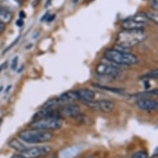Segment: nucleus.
Wrapping results in <instances>:
<instances>
[{"mask_svg": "<svg viewBox=\"0 0 158 158\" xmlns=\"http://www.w3.org/2000/svg\"><path fill=\"white\" fill-rule=\"evenodd\" d=\"M147 38V33L144 29L127 30L123 29L116 36V48L120 51L129 52L132 47L140 44Z\"/></svg>", "mask_w": 158, "mask_h": 158, "instance_id": "1", "label": "nucleus"}, {"mask_svg": "<svg viewBox=\"0 0 158 158\" xmlns=\"http://www.w3.org/2000/svg\"><path fill=\"white\" fill-rule=\"evenodd\" d=\"M104 57L114 65L131 66L138 63V57L133 53L125 51H120L116 48L107 49L104 52Z\"/></svg>", "mask_w": 158, "mask_h": 158, "instance_id": "2", "label": "nucleus"}, {"mask_svg": "<svg viewBox=\"0 0 158 158\" xmlns=\"http://www.w3.org/2000/svg\"><path fill=\"white\" fill-rule=\"evenodd\" d=\"M20 139L27 143L37 144L50 142L53 139V134L49 131H43L39 129L23 130L18 134Z\"/></svg>", "mask_w": 158, "mask_h": 158, "instance_id": "3", "label": "nucleus"}, {"mask_svg": "<svg viewBox=\"0 0 158 158\" xmlns=\"http://www.w3.org/2000/svg\"><path fill=\"white\" fill-rule=\"evenodd\" d=\"M62 119L60 118H45L42 119L32 121L30 126L34 129L50 131L60 129L62 127Z\"/></svg>", "mask_w": 158, "mask_h": 158, "instance_id": "4", "label": "nucleus"}, {"mask_svg": "<svg viewBox=\"0 0 158 158\" xmlns=\"http://www.w3.org/2000/svg\"><path fill=\"white\" fill-rule=\"evenodd\" d=\"M148 19L145 13H138L133 16L132 18L123 20L122 23V27L123 28L127 30L144 29L148 25Z\"/></svg>", "mask_w": 158, "mask_h": 158, "instance_id": "5", "label": "nucleus"}, {"mask_svg": "<svg viewBox=\"0 0 158 158\" xmlns=\"http://www.w3.org/2000/svg\"><path fill=\"white\" fill-rule=\"evenodd\" d=\"M110 63L111 64L105 62V61H102V62L98 63V65H96V73L98 75H102V76H107V77L111 78L118 77L122 74V70H120L117 65H115L112 62Z\"/></svg>", "mask_w": 158, "mask_h": 158, "instance_id": "6", "label": "nucleus"}, {"mask_svg": "<svg viewBox=\"0 0 158 158\" xmlns=\"http://www.w3.org/2000/svg\"><path fill=\"white\" fill-rule=\"evenodd\" d=\"M89 109L103 113H110L114 109L115 104L109 99H100V100H92V101L83 102Z\"/></svg>", "mask_w": 158, "mask_h": 158, "instance_id": "7", "label": "nucleus"}, {"mask_svg": "<svg viewBox=\"0 0 158 158\" xmlns=\"http://www.w3.org/2000/svg\"><path fill=\"white\" fill-rule=\"evenodd\" d=\"M52 152V148L50 146H38V147L27 148L21 154L26 156L27 158H38L49 155Z\"/></svg>", "mask_w": 158, "mask_h": 158, "instance_id": "8", "label": "nucleus"}, {"mask_svg": "<svg viewBox=\"0 0 158 158\" xmlns=\"http://www.w3.org/2000/svg\"><path fill=\"white\" fill-rule=\"evenodd\" d=\"M136 104L139 109L147 112L156 111L158 108V102L149 98H139L136 101Z\"/></svg>", "mask_w": 158, "mask_h": 158, "instance_id": "9", "label": "nucleus"}, {"mask_svg": "<svg viewBox=\"0 0 158 158\" xmlns=\"http://www.w3.org/2000/svg\"><path fill=\"white\" fill-rule=\"evenodd\" d=\"M61 116L67 118H77L81 114V109L75 104H69L62 107L60 111Z\"/></svg>", "mask_w": 158, "mask_h": 158, "instance_id": "10", "label": "nucleus"}, {"mask_svg": "<svg viewBox=\"0 0 158 158\" xmlns=\"http://www.w3.org/2000/svg\"><path fill=\"white\" fill-rule=\"evenodd\" d=\"M78 100H81L82 102L92 101L95 98V93L89 89H81L76 90Z\"/></svg>", "mask_w": 158, "mask_h": 158, "instance_id": "11", "label": "nucleus"}, {"mask_svg": "<svg viewBox=\"0 0 158 158\" xmlns=\"http://www.w3.org/2000/svg\"><path fill=\"white\" fill-rule=\"evenodd\" d=\"M79 153L80 148L78 146H70L60 152V158H75Z\"/></svg>", "mask_w": 158, "mask_h": 158, "instance_id": "12", "label": "nucleus"}, {"mask_svg": "<svg viewBox=\"0 0 158 158\" xmlns=\"http://www.w3.org/2000/svg\"><path fill=\"white\" fill-rule=\"evenodd\" d=\"M59 99L61 103H70V102L78 100L77 94L76 90H69L66 91L65 93L61 94L59 97Z\"/></svg>", "mask_w": 158, "mask_h": 158, "instance_id": "13", "label": "nucleus"}, {"mask_svg": "<svg viewBox=\"0 0 158 158\" xmlns=\"http://www.w3.org/2000/svg\"><path fill=\"white\" fill-rule=\"evenodd\" d=\"M13 19V14L7 8L0 5V22L3 24L9 23Z\"/></svg>", "mask_w": 158, "mask_h": 158, "instance_id": "14", "label": "nucleus"}, {"mask_svg": "<svg viewBox=\"0 0 158 158\" xmlns=\"http://www.w3.org/2000/svg\"><path fill=\"white\" fill-rule=\"evenodd\" d=\"M8 146L9 148H11L12 149L15 151H18L19 152H23L24 151L26 150L27 147L24 145L23 143H22L20 141L17 139V138H13L12 140H10L8 142Z\"/></svg>", "mask_w": 158, "mask_h": 158, "instance_id": "15", "label": "nucleus"}, {"mask_svg": "<svg viewBox=\"0 0 158 158\" xmlns=\"http://www.w3.org/2000/svg\"><path fill=\"white\" fill-rule=\"evenodd\" d=\"M60 104H62L60 100L58 98H51L48 101H47L43 104L42 106V109H55L56 107H57L58 105H60Z\"/></svg>", "mask_w": 158, "mask_h": 158, "instance_id": "16", "label": "nucleus"}, {"mask_svg": "<svg viewBox=\"0 0 158 158\" xmlns=\"http://www.w3.org/2000/svg\"><path fill=\"white\" fill-rule=\"evenodd\" d=\"M158 78V70H155L153 71H151L148 74V75H144L141 78V80H156Z\"/></svg>", "mask_w": 158, "mask_h": 158, "instance_id": "17", "label": "nucleus"}, {"mask_svg": "<svg viewBox=\"0 0 158 158\" xmlns=\"http://www.w3.org/2000/svg\"><path fill=\"white\" fill-rule=\"evenodd\" d=\"M131 158H148V154L145 151H138L135 152Z\"/></svg>", "mask_w": 158, "mask_h": 158, "instance_id": "18", "label": "nucleus"}, {"mask_svg": "<svg viewBox=\"0 0 158 158\" xmlns=\"http://www.w3.org/2000/svg\"><path fill=\"white\" fill-rule=\"evenodd\" d=\"M145 15L147 16L148 20H152V21L155 22L156 23H157V13L156 12H155V13L147 12V13H145Z\"/></svg>", "mask_w": 158, "mask_h": 158, "instance_id": "19", "label": "nucleus"}, {"mask_svg": "<svg viewBox=\"0 0 158 158\" xmlns=\"http://www.w3.org/2000/svg\"><path fill=\"white\" fill-rule=\"evenodd\" d=\"M18 56H15L14 58H13V61H12V69L13 70H16L17 69V67H18Z\"/></svg>", "mask_w": 158, "mask_h": 158, "instance_id": "20", "label": "nucleus"}, {"mask_svg": "<svg viewBox=\"0 0 158 158\" xmlns=\"http://www.w3.org/2000/svg\"><path fill=\"white\" fill-rule=\"evenodd\" d=\"M152 7L153 9H155L156 11H157L158 9V0H152Z\"/></svg>", "mask_w": 158, "mask_h": 158, "instance_id": "21", "label": "nucleus"}, {"mask_svg": "<svg viewBox=\"0 0 158 158\" xmlns=\"http://www.w3.org/2000/svg\"><path fill=\"white\" fill-rule=\"evenodd\" d=\"M5 30V24H3L2 22H0V33H3Z\"/></svg>", "mask_w": 158, "mask_h": 158, "instance_id": "22", "label": "nucleus"}, {"mask_svg": "<svg viewBox=\"0 0 158 158\" xmlns=\"http://www.w3.org/2000/svg\"><path fill=\"white\" fill-rule=\"evenodd\" d=\"M12 158H27L26 156H24L23 155H22V154H15V155H13L12 156Z\"/></svg>", "mask_w": 158, "mask_h": 158, "instance_id": "23", "label": "nucleus"}, {"mask_svg": "<svg viewBox=\"0 0 158 158\" xmlns=\"http://www.w3.org/2000/svg\"><path fill=\"white\" fill-rule=\"evenodd\" d=\"M16 23H17V26L18 27H22L23 25V19H18Z\"/></svg>", "mask_w": 158, "mask_h": 158, "instance_id": "24", "label": "nucleus"}, {"mask_svg": "<svg viewBox=\"0 0 158 158\" xmlns=\"http://www.w3.org/2000/svg\"><path fill=\"white\" fill-rule=\"evenodd\" d=\"M19 17H20V19H23V18H25V14H24L23 11L20 12V13H19Z\"/></svg>", "mask_w": 158, "mask_h": 158, "instance_id": "25", "label": "nucleus"}, {"mask_svg": "<svg viewBox=\"0 0 158 158\" xmlns=\"http://www.w3.org/2000/svg\"><path fill=\"white\" fill-rule=\"evenodd\" d=\"M2 121H3V119H2V118H0V125H1V123H2Z\"/></svg>", "mask_w": 158, "mask_h": 158, "instance_id": "26", "label": "nucleus"}]
</instances>
